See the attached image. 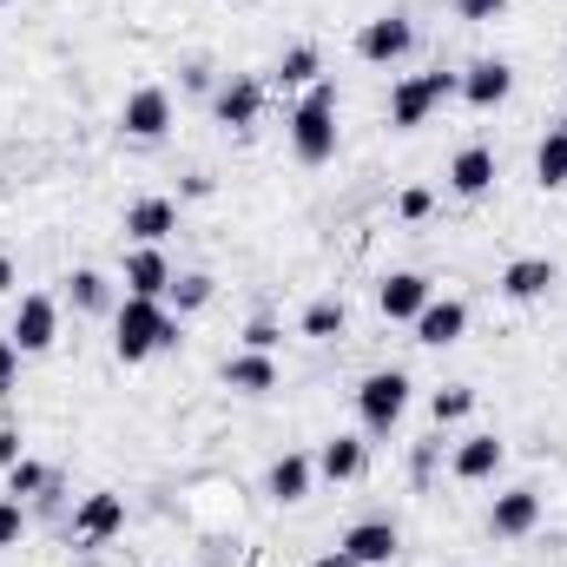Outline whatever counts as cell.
Listing matches in <instances>:
<instances>
[{
    "mask_svg": "<svg viewBox=\"0 0 567 567\" xmlns=\"http://www.w3.org/2000/svg\"><path fill=\"white\" fill-rule=\"evenodd\" d=\"M158 350H178V317L165 310V297H126L113 310V357L120 363H145Z\"/></svg>",
    "mask_w": 567,
    "mask_h": 567,
    "instance_id": "obj_1",
    "label": "cell"
},
{
    "mask_svg": "<svg viewBox=\"0 0 567 567\" xmlns=\"http://www.w3.org/2000/svg\"><path fill=\"white\" fill-rule=\"evenodd\" d=\"M290 152L303 165H330L337 158V86L330 80L303 86V100L290 106Z\"/></svg>",
    "mask_w": 567,
    "mask_h": 567,
    "instance_id": "obj_2",
    "label": "cell"
},
{
    "mask_svg": "<svg viewBox=\"0 0 567 567\" xmlns=\"http://www.w3.org/2000/svg\"><path fill=\"white\" fill-rule=\"evenodd\" d=\"M462 93V73H416V80H396L390 86V126L396 133H416L429 126V113L442 106V100H455Z\"/></svg>",
    "mask_w": 567,
    "mask_h": 567,
    "instance_id": "obj_3",
    "label": "cell"
},
{
    "mask_svg": "<svg viewBox=\"0 0 567 567\" xmlns=\"http://www.w3.org/2000/svg\"><path fill=\"white\" fill-rule=\"evenodd\" d=\"M403 410H410V377L403 370H370L357 383V416H363L370 435H390V429L403 423Z\"/></svg>",
    "mask_w": 567,
    "mask_h": 567,
    "instance_id": "obj_4",
    "label": "cell"
},
{
    "mask_svg": "<svg viewBox=\"0 0 567 567\" xmlns=\"http://www.w3.org/2000/svg\"><path fill=\"white\" fill-rule=\"evenodd\" d=\"M86 555L93 548H106V542H120L126 535V495H113V488H93L80 508H73V528H66Z\"/></svg>",
    "mask_w": 567,
    "mask_h": 567,
    "instance_id": "obj_5",
    "label": "cell"
},
{
    "mask_svg": "<svg viewBox=\"0 0 567 567\" xmlns=\"http://www.w3.org/2000/svg\"><path fill=\"white\" fill-rule=\"evenodd\" d=\"M410 47H416L410 13H377V20L357 27V60H370V66H396Z\"/></svg>",
    "mask_w": 567,
    "mask_h": 567,
    "instance_id": "obj_6",
    "label": "cell"
},
{
    "mask_svg": "<svg viewBox=\"0 0 567 567\" xmlns=\"http://www.w3.org/2000/svg\"><path fill=\"white\" fill-rule=\"evenodd\" d=\"M258 113H265V80H258V73H231V80L212 93V120L231 126V133H251Z\"/></svg>",
    "mask_w": 567,
    "mask_h": 567,
    "instance_id": "obj_7",
    "label": "cell"
},
{
    "mask_svg": "<svg viewBox=\"0 0 567 567\" xmlns=\"http://www.w3.org/2000/svg\"><path fill=\"white\" fill-rule=\"evenodd\" d=\"M13 350L20 357H40V350H53V337H60V303L53 297H40V290H27L20 297V310H13Z\"/></svg>",
    "mask_w": 567,
    "mask_h": 567,
    "instance_id": "obj_8",
    "label": "cell"
},
{
    "mask_svg": "<svg viewBox=\"0 0 567 567\" xmlns=\"http://www.w3.org/2000/svg\"><path fill=\"white\" fill-rule=\"evenodd\" d=\"M120 133L126 140H165L172 133V93L165 86H140V93H126V106H120Z\"/></svg>",
    "mask_w": 567,
    "mask_h": 567,
    "instance_id": "obj_9",
    "label": "cell"
},
{
    "mask_svg": "<svg viewBox=\"0 0 567 567\" xmlns=\"http://www.w3.org/2000/svg\"><path fill=\"white\" fill-rule=\"evenodd\" d=\"M535 528H542V495H535V488L495 495V508H488V535H495V542H522V535H535Z\"/></svg>",
    "mask_w": 567,
    "mask_h": 567,
    "instance_id": "obj_10",
    "label": "cell"
},
{
    "mask_svg": "<svg viewBox=\"0 0 567 567\" xmlns=\"http://www.w3.org/2000/svg\"><path fill=\"white\" fill-rule=\"evenodd\" d=\"M429 297H435V290H429L423 271H390V278L377 284V310H383L390 323H416Z\"/></svg>",
    "mask_w": 567,
    "mask_h": 567,
    "instance_id": "obj_11",
    "label": "cell"
},
{
    "mask_svg": "<svg viewBox=\"0 0 567 567\" xmlns=\"http://www.w3.org/2000/svg\"><path fill=\"white\" fill-rule=\"evenodd\" d=\"M508 93H515V66H508V60H475V66L462 73V93H455V100H468L475 113H495Z\"/></svg>",
    "mask_w": 567,
    "mask_h": 567,
    "instance_id": "obj_12",
    "label": "cell"
},
{
    "mask_svg": "<svg viewBox=\"0 0 567 567\" xmlns=\"http://www.w3.org/2000/svg\"><path fill=\"white\" fill-rule=\"evenodd\" d=\"M495 178H502V165H495L488 145H462V152L449 158V192H455V198H488Z\"/></svg>",
    "mask_w": 567,
    "mask_h": 567,
    "instance_id": "obj_13",
    "label": "cell"
},
{
    "mask_svg": "<svg viewBox=\"0 0 567 567\" xmlns=\"http://www.w3.org/2000/svg\"><path fill=\"white\" fill-rule=\"evenodd\" d=\"M462 337H468V303H462V297H429L423 317H416V343L449 350V343H462Z\"/></svg>",
    "mask_w": 567,
    "mask_h": 567,
    "instance_id": "obj_14",
    "label": "cell"
},
{
    "mask_svg": "<svg viewBox=\"0 0 567 567\" xmlns=\"http://www.w3.org/2000/svg\"><path fill=\"white\" fill-rule=\"evenodd\" d=\"M337 548H343L350 561H363V567H390L396 548H403V535H396V522H357V528H343Z\"/></svg>",
    "mask_w": 567,
    "mask_h": 567,
    "instance_id": "obj_15",
    "label": "cell"
},
{
    "mask_svg": "<svg viewBox=\"0 0 567 567\" xmlns=\"http://www.w3.org/2000/svg\"><path fill=\"white\" fill-rule=\"evenodd\" d=\"M120 278H126V297H165L172 290V265H165L158 245H133L126 265H120Z\"/></svg>",
    "mask_w": 567,
    "mask_h": 567,
    "instance_id": "obj_16",
    "label": "cell"
},
{
    "mask_svg": "<svg viewBox=\"0 0 567 567\" xmlns=\"http://www.w3.org/2000/svg\"><path fill=\"white\" fill-rule=\"evenodd\" d=\"M555 284H561L555 258H515V265L502 271V297H508V303H542Z\"/></svg>",
    "mask_w": 567,
    "mask_h": 567,
    "instance_id": "obj_17",
    "label": "cell"
},
{
    "mask_svg": "<svg viewBox=\"0 0 567 567\" xmlns=\"http://www.w3.org/2000/svg\"><path fill=\"white\" fill-rule=\"evenodd\" d=\"M178 231V205L172 198H133L126 205V238L133 245H165Z\"/></svg>",
    "mask_w": 567,
    "mask_h": 567,
    "instance_id": "obj_18",
    "label": "cell"
},
{
    "mask_svg": "<svg viewBox=\"0 0 567 567\" xmlns=\"http://www.w3.org/2000/svg\"><path fill=\"white\" fill-rule=\"evenodd\" d=\"M508 462V442L502 435H468V442H455V482H488L495 468Z\"/></svg>",
    "mask_w": 567,
    "mask_h": 567,
    "instance_id": "obj_19",
    "label": "cell"
},
{
    "mask_svg": "<svg viewBox=\"0 0 567 567\" xmlns=\"http://www.w3.org/2000/svg\"><path fill=\"white\" fill-rule=\"evenodd\" d=\"M310 482H317V462H310V455H297V449H284L278 462H271V475H265V495L290 508V502H303V495H310Z\"/></svg>",
    "mask_w": 567,
    "mask_h": 567,
    "instance_id": "obj_20",
    "label": "cell"
},
{
    "mask_svg": "<svg viewBox=\"0 0 567 567\" xmlns=\"http://www.w3.org/2000/svg\"><path fill=\"white\" fill-rule=\"evenodd\" d=\"M363 468H370V442L363 435H330L317 449V475H330V482H357Z\"/></svg>",
    "mask_w": 567,
    "mask_h": 567,
    "instance_id": "obj_21",
    "label": "cell"
},
{
    "mask_svg": "<svg viewBox=\"0 0 567 567\" xmlns=\"http://www.w3.org/2000/svg\"><path fill=\"white\" fill-rule=\"evenodd\" d=\"M225 383H231L238 396H271V390H278V363H271L265 350H238V357L225 363Z\"/></svg>",
    "mask_w": 567,
    "mask_h": 567,
    "instance_id": "obj_22",
    "label": "cell"
},
{
    "mask_svg": "<svg viewBox=\"0 0 567 567\" xmlns=\"http://www.w3.org/2000/svg\"><path fill=\"white\" fill-rule=\"evenodd\" d=\"M343 323H350L343 297H317V303L303 310V323H297V330H303L310 343H330V337H343Z\"/></svg>",
    "mask_w": 567,
    "mask_h": 567,
    "instance_id": "obj_23",
    "label": "cell"
},
{
    "mask_svg": "<svg viewBox=\"0 0 567 567\" xmlns=\"http://www.w3.org/2000/svg\"><path fill=\"white\" fill-rule=\"evenodd\" d=\"M535 178H542L548 192L567 185V126H548V140L535 145Z\"/></svg>",
    "mask_w": 567,
    "mask_h": 567,
    "instance_id": "obj_24",
    "label": "cell"
},
{
    "mask_svg": "<svg viewBox=\"0 0 567 567\" xmlns=\"http://www.w3.org/2000/svg\"><path fill=\"white\" fill-rule=\"evenodd\" d=\"M66 297H73V310H93L100 317V310H113V278L106 271H73L66 278Z\"/></svg>",
    "mask_w": 567,
    "mask_h": 567,
    "instance_id": "obj_25",
    "label": "cell"
},
{
    "mask_svg": "<svg viewBox=\"0 0 567 567\" xmlns=\"http://www.w3.org/2000/svg\"><path fill=\"white\" fill-rule=\"evenodd\" d=\"M317 80H323V53L317 47H284L278 86H317Z\"/></svg>",
    "mask_w": 567,
    "mask_h": 567,
    "instance_id": "obj_26",
    "label": "cell"
},
{
    "mask_svg": "<svg viewBox=\"0 0 567 567\" xmlns=\"http://www.w3.org/2000/svg\"><path fill=\"white\" fill-rule=\"evenodd\" d=\"M53 488V475H47V462H33V455H20L13 468H7V495L13 502H40Z\"/></svg>",
    "mask_w": 567,
    "mask_h": 567,
    "instance_id": "obj_27",
    "label": "cell"
},
{
    "mask_svg": "<svg viewBox=\"0 0 567 567\" xmlns=\"http://www.w3.org/2000/svg\"><path fill=\"white\" fill-rule=\"evenodd\" d=\"M429 416H435V429L468 423V416H475V390H468V383H449V390H435V396H429Z\"/></svg>",
    "mask_w": 567,
    "mask_h": 567,
    "instance_id": "obj_28",
    "label": "cell"
},
{
    "mask_svg": "<svg viewBox=\"0 0 567 567\" xmlns=\"http://www.w3.org/2000/svg\"><path fill=\"white\" fill-rule=\"evenodd\" d=\"M212 290H218V284L205 278V271H185V278H172L165 297L178 303V317H192V310H205V303H212Z\"/></svg>",
    "mask_w": 567,
    "mask_h": 567,
    "instance_id": "obj_29",
    "label": "cell"
},
{
    "mask_svg": "<svg viewBox=\"0 0 567 567\" xmlns=\"http://www.w3.org/2000/svg\"><path fill=\"white\" fill-rule=\"evenodd\" d=\"M20 535H27V508L13 495H0V548H20Z\"/></svg>",
    "mask_w": 567,
    "mask_h": 567,
    "instance_id": "obj_30",
    "label": "cell"
},
{
    "mask_svg": "<svg viewBox=\"0 0 567 567\" xmlns=\"http://www.w3.org/2000/svg\"><path fill=\"white\" fill-rule=\"evenodd\" d=\"M502 13H508V0H455V20H468V27H488Z\"/></svg>",
    "mask_w": 567,
    "mask_h": 567,
    "instance_id": "obj_31",
    "label": "cell"
},
{
    "mask_svg": "<svg viewBox=\"0 0 567 567\" xmlns=\"http://www.w3.org/2000/svg\"><path fill=\"white\" fill-rule=\"evenodd\" d=\"M278 323H271V317H251V323H245V350H265V357H271V350H278Z\"/></svg>",
    "mask_w": 567,
    "mask_h": 567,
    "instance_id": "obj_32",
    "label": "cell"
},
{
    "mask_svg": "<svg viewBox=\"0 0 567 567\" xmlns=\"http://www.w3.org/2000/svg\"><path fill=\"white\" fill-rule=\"evenodd\" d=\"M20 390V350H13V337H0V396H13Z\"/></svg>",
    "mask_w": 567,
    "mask_h": 567,
    "instance_id": "obj_33",
    "label": "cell"
},
{
    "mask_svg": "<svg viewBox=\"0 0 567 567\" xmlns=\"http://www.w3.org/2000/svg\"><path fill=\"white\" fill-rule=\"evenodd\" d=\"M429 205H435V198H429L423 185H410V192L396 198V212H403V218H429Z\"/></svg>",
    "mask_w": 567,
    "mask_h": 567,
    "instance_id": "obj_34",
    "label": "cell"
},
{
    "mask_svg": "<svg viewBox=\"0 0 567 567\" xmlns=\"http://www.w3.org/2000/svg\"><path fill=\"white\" fill-rule=\"evenodd\" d=\"M27 449H20V429H0V468H13Z\"/></svg>",
    "mask_w": 567,
    "mask_h": 567,
    "instance_id": "obj_35",
    "label": "cell"
},
{
    "mask_svg": "<svg viewBox=\"0 0 567 567\" xmlns=\"http://www.w3.org/2000/svg\"><path fill=\"white\" fill-rule=\"evenodd\" d=\"M429 468H435V442H423V449L410 455V475H416V482H429Z\"/></svg>",
    "mask_w": 567,
    "mask_h": 567,
    "instance_id": "obj_36",
    "label": "cell"
},
{
    "mask_svg": "<svg viewBox=\"0 0 567 567\" xmlns=\"http://www.w3.org/2000/svg\"><path fill=\"white\" fill-rule=\"evenodd\" d=\"M310 567H363V561H350L343 548H330V555H317V561H310Z\"/></svg>",
    "mask_w": 567,
    "mask_h": 567,
    "instance_id": "obj_37",
    "label": "cell"
},
{
    "mask_svg": "<svg viewBox=\"0 0 567 567\" xmlns=\"http://www.w3.org/2000/svg\"><path fill=\"white\" fill-rule=\"evenodd\" d=\"M7 290H13V258L0 251V297H7Z\"/></svg>",
    "mask_w": 567,
    "mask_h": 567,
    "instance_id": "obj_38",
    "label": "cell"
},
{
    "mask_svg": "<svg viewBox=\"0 0 567 567\" xmlns=\"http://www.w3.org/2000/svg\"><path fill=\"white\" fill-rule=\"evenodd\" d=\"M0 7H13V0H0Z\"/></svg>",
    "mask_w": 567,
    "mask_h": 567,
    "instance_id": "obj_39",
    "label": "cell"
}]
</instances>
